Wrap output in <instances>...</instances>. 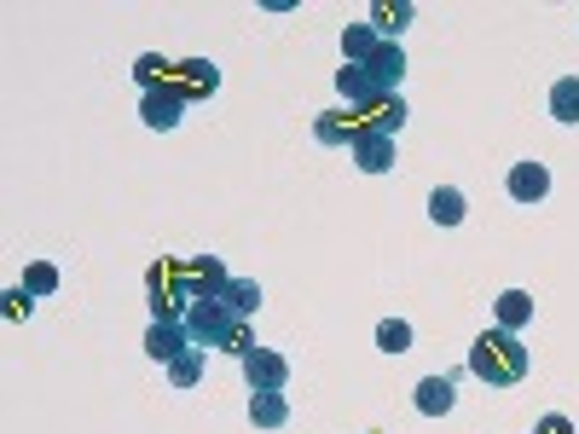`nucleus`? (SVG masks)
<instances>
[{
	"mask_svg": "<svg viewBox=\"0 0 579 434\" xmlns=\"http://www.w3.org/2000/svg\"><path fill=\"white\" fill-rule=\"evenodd\" d=\"M469 377H481L487 388H515L527 377V342L515 336V330H481V336L469 342Z\"/></svg>",
	"mask_w": 579,
	"mask_h": 434,
	"instance_id": "f257e3e1",
	"label": "nucleus"
},
{
	"mask_svg": "<svg viewBox=\"0 0 579 434\" xmlns=\"http://www.w3.org/2000/svg\"><path fill=\"white\" fill-rule=\"evenodd\" d=\"M185 347H192V330H185V319H151V330H145V354H151L157 365H174Z\"/></svg>",
	"mask_w": 579,
	"mask_h": 434,
	"instance_id": "f03ea898",
	"label": "nucleus"
},
{
	"mask_svg": "<svg viewBox=\"0 0 579 434\" xmlns=\"http://www.w3.org/2000/svg\"><path fill=\"white\" fill-rule=\"evenodd\" d=\"M169 88H174V93L185 99V105H192V99H209V93L220 88V70L209 65V58H180Z\"/></svg>",
	"mask_w": 579,
	"mask_h": 434,
	"instance_id": "7ed1b4c3",
	"label": "nucleus"
},
{
	"mask_svg": "<svg viewBox=\"0 0 579 434\" xmlns=\"http://www.w3.org/2000/svg\"><path fill=\"white\" fill-rule=\"evenodd\" d=\"M238 365H243V382H250V395H256V388H284V382H290V359L273 354V347H250V354H243Z\"/></svg>",
	"mask_w": 579,
	"mask_h": 434,
	"instance_id": "20e7f679",
	"label": "nucleus"
},
{
	"mask_svg": "<svg viewBox=\"0 0 579 434\" xmlns=\"http://www.w3.org/2000/svg\"><path fill=\"white\" fill-rule=\"evenodd\" d=\"M348 157H354V169L360 174H388V169H395V139H388V134H360L354 145H348Z\"/></svg>",
	"mask_w": 579,
	"mask_h": 434,
	"instance_id": "39448f33",
	"label": "nucleus"
},
{
	"mask_svg": "<svg viewBox=\"0 0 579 434\" xmlns=\"http://www.w3.org/2000/svg\"><path fill=\"white\" fill-rule=\"evenodd\" d=\"M139 116H145V128H157V134H169L174 122L185 116V99L174 93V88H151L139 99Z\"/></svg>",
	"mask_w": 579,
	"mask_h": 434,
	"instance_id": "423d86ee",
	"label": "nucleus"
},
{
	"mask_svg": "<svg viewBox=\"0 0 579 434\" xmlns=\"http://www.w3.org/2000/svg\"><path fill=\"white\" fill-rule=\"evenodd\" d=\"M504 192H510V203H545V192H550L545 162H515L504 174Z\"/></svg>",
	"mask_w": 579,
	"mask_h": 434,
	"instance_id": "0eeeda50",
	"label": "nucleus"
},
{
	"mask_svg": "<svg viewBox=\"0 0 579 434\" xmlns=\"http://www.w3.org/2000/svg\"><path fill=\"white\" fill-rule=\"evenodd\" d=\"M365 76L377 81V93H400V76H406V53H400V41H383V47L371 53Z\"/></svg>",
	"mask_w": 579,
	"mask_h": 434,
	"instance_id": "6e6552de",
	"label": "nucleus"
},
{
	"mask_svg": "<svg viewBox=\"0 0 579 434\" xmlns=\"http://www.w3.org/2000/svg\"><path fill=\"white\" fill-rule=\"evenodd\" d=\"M337 93L348 99V111H365V105H377V99H383L377 81L365 76V65H342L337 70Z\"/></svg>",
	"mask_w": 579,
	"mask_h": 434,
	"instance_id": "1a4fd4ad",
	"label": "nucleus"
},
{
	"mask_svg": "<svg viewBox=\"0 0 579 434\" xmlns=\"http://www.w3.org/2000/svg\"><path fill=\"white\" fill-rule=\"evenodd\" d=\"M250 423H256V429H284V423H290L284 388H256V395H250Z\"/></svg>",
	"mask_w": 579,
	"mask_h": 434,
	"instance_id": "9d476101",
	"label": "nucleus"
},
{
	"mask_svg": "<svg viewBox=\"0 0 579 434\" xmlns=\"http://www.w3.org/2000/svg\"><path fill=\"white\" fill-rule=\"evenodd\" d=\"M452 406H458V388H452V377H423V382H418V411H423V418H446Z\"/></svg>",
	"mask_w": 579,
	"mask_h": 434,
	"instance_id": "9b49d317",
	"label": "nucleus"
},
{
	"mask_svg": "<svg viewBox=\"0 0 579 434\" xmlns=\"http://www.w3.org/2000/svg\"><path fill=\"white\" fill-rule=\"evenodd\" d=\"M185 273H192V289H197V296H220V289L232 284L215 255H192V261H185Z\"/></svg>",
	"mask_w": 579,
	"mask_h": 434,
	"instance_id": "f8f14e48",
	"label": "nucleus"
},
{
	"mask_svg": "<svg viewBox=\"0 0 579 434\" xmlns=\"http://www.w3.org/2000/svg\"><path fill=\"white\" fill-rule=\"evenodd\" d=\"M527 324H533V296L527 289H504L499 296V330H515V336H522Z\"/></svg>",
	"mask_w": 579,
	"mask_h": 434,
	"instance_id": "ddd939ff",
	"label": "nucleus"
},
{
	"mask_svg": "<svg viewBox=\"0 0 579 434\" xmlns=\"http://www.w3.org/2000/svg\"><path fill=\"white\" fill-rule=\"evenodd\" d=\"M377 47H383V35L371 24H348L342 30V58H348V65H371V53H377Z\"/></svg>",
	"mask_w": 579,
	"mask_h": 434,
	"instance_id": "4468645a",
	"label": "nucleus"
},
{
	"mask_svg": "<svg viewBox=\"0 0 579 434\" xmlns=\"http://www.w3.org/2000/svg\"><path fill=\"white\" fill-rule=\"evenodd\" d=\"M429 220L434 226H458L464 220V192L458 185H434L429 192Z\"/></svg>",
	"mask_w": 579,
	"mask_h": 434,
	"instance_id": "2eb2a0df",
	"label": "nucleus"
},
{
	"mask_svg": "<svg viewBox=\"0 0 579 434\" xmlns=\"http://www.w3.org/2000/svg\"><path fill=\"white\" fill-rule=\"evenodd\" d=\"M406 24H411V7H406V0H395V7H388V0H377V7H371V30H377L383 41H400Z\"/></svg>",
	"mask_w": 579,
	"mask_h": 434,
	"instance_id": "dca6fc26",
	"label": "nucleus"
},
{
	"mask_svg": "<svg viewBox=\"0 0 579 434\" xmlns=\"http://www.w3.org/2000/svg\"><path fill=\"white\" fill-rule=\"evenodd\" d=\"M314 134H319V145H354V139H360L354 116H342V111H325V116L314 122Z\"/></svg>",
	"mask_w": 579,
	"mask_h": 434,
	"instance_id": "f3484780",
	"label": "nucleus"
},
{
	"mask_svg": "<svg viewBox=\"0 0 579 434\" xmlns=\"http://www.w3.org/2000/svg\"><path fill=\"white\" fill-rule=\"evenodd\" d=\"M220 301H226V307H232V313H238V319H250V313H256V307H261V284H256V278H232V284H226V289H220Z\"/></svg>",
	"mask_w": 579,
	"mask_h": 434,
	"instance_id": "a211bd4d",
	"label": "nucleus"
},
{
	"mask_svg": "<svg viewBox=\"0 0 579 434\" xmlns=\"http://www.w3.org/2000/svg\"><path fill=\"white\" fill-rule=\"evenodd\" d=\"M550 116L568 122V128L579 122V76H563V81L550 88Z\"/></svg>",
	"mask_w": 579,
	"mask_h": 434,
	"instance_id": "6ab92c4d",
	"label": "nucleus"
},
{
	"mask_svg": "<svg viewBox=\"0 0 579 434\" xmlns=\"http://www.w3.org/2000/svg\"><path fill=\"white\" fill-rule=\"evenodd\" d=\"M169 377H174V388H197L203 382V347H185V354L169 365Z\"/></svg>",
	"mask_w": 579,
	"mask_h": 434,
	"instance_id": "aec40b11",
	"label": "nucleus"
},
{
	"mask_svg": "<svg viewBox=\"0 0 579 434\" xmlns=\"http://www.w3.org/2000/svg\"><path fill=\"white\" fill-rule=\"evenodd\" d=\"M377 347H383V354H406V347H411V324L406 319H383L377 324Z\"/></svg>",
	"mask_w": 579,
	"mask_h": 434,
	"instance_id": "412c9836",
	"label": "nucleus"
},
{
	"mask_svg": "<svg viewBox=\"0 0 579 434\" xmlns=\"http://www.w3.org/2000/svg\"><path fill=\"white\" fill-rule=\"evenodd\" d=\"M24 289H30V296H53V289H58V266L53 261L24 266Z\"/></svg>",
	"mask_w": 579,
	"mask_h": 434,
	"instance_id": "4be33fe9",
	"label": "nucleus"
},
{
	"mask_svg": "<svg viewBox=\"0 0 579 434\" xmlns=\"http://www.w3.org/2000/svg\"><path fill=\"white\" fill-rule=\"evenodd\" d=\"M30 307H35V296H30L24 284H18V289H7V319H30Z\"/></svg>",
	"mask_w": 579,
	"mask_h": 434,
	"instance_id": "5701e85b",
	"label": "nucleus"
},
{
	"mask_svg": "<svg viewBox=\"0 0 579 434\" xmlns=\"http://www.w3.org/2000/svg\"><path fill=\"white\" fill-rule=\"evenodd\" d=\"M533 434H574V423H568V418H556V411H550V418H545L540 429H533Z\"/></svg>",
	"mask_w": 579,
	"mask_h": 434,
	"instance_id": "b1692460",
	"label": "nucleus"
}]
</instances>
